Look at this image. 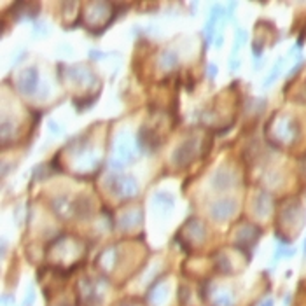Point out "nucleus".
<instances>
[{
  "label": "nucleus",
  "mask_w": 306,
  "mask_h": 306,
  "mask_svg": "<svg viewBox=\"0 0 306 306\" xmlns=\"http://www.w3.org/2000/svg\"><path fill=\"white\" fill-rule=\"evenodd\" d=\"M107 187L119 199H131L139 191V184L133 177L128 175H112L107 179Z\"/></svg>",
  "instance_id": "f257e3e1"
},
{
  "label": "nucleus",
  "mask_w": 306,
  "mask_h": 306,
  "mask_svg": "<svg viewBox=\"0 0 306 306\" xmlns=\"http://www.w3.org/2000/svg\"><path fill=\"white\" fill-rule=\"evenodd\" d=\"M271 131H273V139L280 143L294 142L299 133L296 121L292 119V117H289V115H278V117L271 123Z\"/></svg>",
  "instance_id": "f03ea898"
},
{
  "label": "nucleus",
  "mask_w": 306,
  "mask_h": 306,
  "mask_svg": "<svg viewBox=\"0 0 306 306\" xmlns=\"http://www.w3.org/2000/svg\"><path fill=\"white\" fill-rule=\"evenodd\" d=\"M198 151H199L198 139H193L191 137V139L184 140L180 145H177V149L173 151V156H171V161H173V165H177V167H186V165H189L191 161H195Z\"/></svg>",
  "instance_id": "7ed1b4c3"
},
{
  "label": "nucleus",
  "mask_w": 306,
  "mask_h": 306,
  "mask_svg": "<svg viewBox=\"0 0 306 306\" xmlns=\"http://www.w3.org/2000/svg\"><path fill=\"white\" fill-rule=\"evenodd\" d=\"M114 151L115 156L119 159V163H131V161H135L137 158V147H135V142L131 139V135L128 131H121L119 137L115 139L114 143Z\"/></svg>",
  "instance_id": "20e7f679"
},
{
  "label": "nucleus",
  "mask_w": 306,
  "mask_h": 306,
  "mask_svg": "<svg viewBox=\"0 0 306 306\" xmlns=\"http://www.w3.org/2000/svg\"><path fill=\"white\" fill-rule=\"evenodd\" d=\"M102 289L100 283L95 280H83L79 283V299L83 303H86L87 306H96L102 301Z\"/></svg>",
  "instance_id": "39448f33"
},
{
  "label": "nucleus",
  "mask_w": 306,
  "mask_h": 306,
  "mask_svg": "<svg viewBox=\"0 0 306 306\" xmlns=\"http://www.w3.org/2000/svg\"><path fill=\"white\" fill-rule=\"evenodd\" d=\"M261 229L254 224H243L236 229V245L240 249H250L255 242H257Z\"/></svg>",
  "instance_id": "423d86ee"
},
{
  "label": "nucleus",
  "mask_w": 306,
  "mask_h": 306,
  "mask_svg": "<svg viewBox=\"0 0 306 306\" xmlns=\"http://www.w3.org/2000/svg\"><path fill=\"white\" fill-rule=\"evenodd\" d=\"M39 87V72L35 68H27V70L21 72L20 79H18V89L23 95L30 96L37 91Z\"/></svg>",
  "instance_id": "0eeeda50"
},
{
  "label": "nucleus",
  "mask_w": 306,
  "mask_h": 306,
  "mask_svg": "<svg viewBox=\"0 0 306 306\" xmlns=\"http://www.w3.org/2000/svg\"><path fill=\"white\" fill-rule=\"evenodd\" d=\"M170 298V283L168 282H158L149 289L147 299L152 306H163L168 303Z\"/></svg>",
  "instance_id": "6e6552de"
},
{
  "label": "nucleus",
  "mask_w": 306,
  "mask_h": 306,
  "mask_svg": "<svg viewBox=\"0 0 306 306\" xmlns=\"http://www.w3.org/2000/svg\"><path fill=\"white\" fill-rule=\"evenodd\" d=\"M235 212H236V203L233 199H219L210 208V214L215 221H227Z\"/></svg>",
  "instance_id": "1a4fd4ad"
},
{
  "label": "nucleus",
  "mask_w": 306,
  "mask_h": 306,
  "mask_svg": "<svg viewBox=\"0 0 306 306\" xmlns=\"http://www.w3.org/2000/svg\"><path fill=\"white\" fill-rule=\"evenodd\" d=\"M68 79L76 84H83V86H91V84L95 83V76H93L86 67L68 68Z\"/></svg>",
  "instance_id": "9d476101"
},
{
  "label": "nucleus",
  "mask_w": 306,
  "mask_h": 306,
  "mask_svg": "<svg viewBox=\"0 0 306 306\" xmlns=\"http://www.w3.org/2000/svg\"><path fill=\"white\" fill-rule=\"evenodd\" d=\"M303 217V212H301V205L298 201H290L287 207L282 208L280 212V221L282 224H292L296 221H301Z\"/></svg>",
  "instance_id": "9b49d317"
},
{
  "label": "nucleus",
  "mask_w": 306,
  "mask_h": 306,
  "mask_svg": "<svg viewBox=\"0 0 306 306\" xmlns=\"http://www.w3.org/2000/svg\"><path fill=\"white\" fill-rule=\"evenodd\" d=\"M182 231H189L187 238L196 243H201L203 240H205V226H203L199 221H196V219L195 221H189V223L182 227Z\"/></svg>",
  "instance_id": "f8f14e48"
},
{
  "label": "nucleus",
  "mask_w": 306,
  "mask_h": 306,
  "mask_svg": "<svg viewBox=\"0 0 306 306\" xmlns=\"http://www.w3.org/2000/svg\"><path fill=\"white\" fill-rule=\"evenodd\" d=\"M212 186L217 187V189H226V187L233 186V173L226 168H219L212 175Z\"/></svg>",
  "instance_id": "ddd939ff"
},
{
  "label": "nucleus",
  "mask_w": 306,
  "mask_h": 306,
  "mask_svg": "<svg viewBox=\"0 0 306 306\" xmlns=\"http://www.w3.org/2000/svg\"><path fill=\"white\" fill-rule=\"evenodd\" d=\"M271 207H273V201H271L270 195H266V193L257 195V198L254 201V210L259 217H268L271 212Z\"/></svg>",
  "instance_id": "4468645a"
},
{
  "label": "nucleus",
  "mask_w": 306,
  "mask_h": 306,
  "mask_svg": "<svg viewBox=\"0 0 306 306\" xmlns=\"http://www.w3.org/2000/svg\"><path fill=\"white\" fill-rule=\"evenodd\" d=\"M140 221H142V214H140L139 210H130V212H126V214L121 215L119 227H121V229H124V231L133 229V227H135L137 224L140 223Z\"/></svg>",
  "instance_id": "2eb2a0df"
},
{
  "label": "nucleus",
  "mask_w": 306,
  "mask_h": 306,
  "mask_svg": "<svg viewBox=\"0 0 306 306\" xmlns=\"http://www.w3.org/2000/svg\"><path fill=\"white\" fill-rule=\"evenodd\" d=\"M159 68H163V70H171V68H175L177 65H179V56L175 55L173 51H165L161 53V56H159Z\"/></svg>",
  "instance_id": "dca6fc26"
},
{
  "label": "nucleus",
  "mask_w": 306,
  "mask_h": 306,
  "mask_svg": "<svg viewBox=\"0 0 306 306\" xmlns=\"http://www.w3.org/2000/svg\"><path fill=\"white\" fill-rule=\"evenodd\" d=\"M98 264L100 268H104V270H112L115 264V250L114 249H107L100 254L98 257Z\"/></svg>",
  "instance_id": "f3484780"
},
{
  "label": "nucleus",
  "mask_w": 306,
  "mask_h": 306,
  "mask_svg": "<svg viewBox=\"0 0 306 306\" xmlns=\"http://www.w3.org/2000/svg\"><path fill=\"white\" fill-rule=\"evenodd\" d=\"M233 294H231L229 290H226V289H221V290H217L215 292V296H214V306H233Z\"/></svg>",
  "instance_id": "a211bd4d"
},
{
  "label": "nucleus",
  "mask_w": 306,
  "mask_h": 306,
  "mask_svg": "<svg viewBox=\"0 0 306 306\" xmlns=\"http://www.w3.org/2000/svg\"><path fill=\"white\" fill-rule=\"evenodd\" d=\"M282 63H283V61L280 60V61H278V65H275L273 72H271V74H270V77H268V79H266V84H264V86H271V83H273V79H275V77H278L280 70H282Z\"/></svg>",
  "instance_id": "6ab92c4d"
},
{
  "label": "nucleus",
  "mask_w": 306,
  "mask_h": 306,
  "mask_svg": "<svg viewBox=\"0 0 306 306\" xmlns=\"http://www.w3.org/2000/svg\"><path fill=\"white\" fill-rule=\"evenodd\" d=\"M294 100L296 102H301V104H306V84L301 87V89H299L298 93H296Z\"/></svg>",
  "instance_id": "aec40b11"
},
{
  "label": "nucleus",
  "mask_w": 306,
  "mask_h": 306,
  "mask_svg": "<svg viewBox=\"0 0 306 306\" xmlns=\"http://www.w3.org/2000/svg\"><path fill=\"white\" fill-rule=\"evenodd\" d=\"M257 306H273V299H264V301H261Z\"/></svg>",
  "instance_id": "412c9836"
},
{
  "label": "nucleus",
  "mask_w": 306,
  "mask_h": 306,
  "mask_svg": "<svg viewBox=\"0 0 306 306\" xmlns=\"http://www.w3.org/2000/svg\"><path fill=\"white\" fill-rule=\"evenodd\" d=\"M121 306H135V305H121Z\"/></svg>",
  "instance_id": "4be33fe9"
}]
</instances>
